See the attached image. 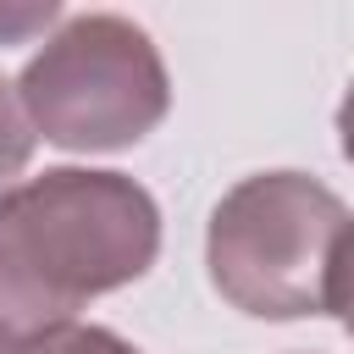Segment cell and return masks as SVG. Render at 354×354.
Instances as JSON below:
<instances>
[{"mask_svg":"<svg viewBox=\"0 0 354 354\" xmlns=\"http://www.w3.org/2000/svg\"><path fill=\"white\" fill-rule=\"evenodd\" d=\"M160 254V210L127 171L55 166L0 194V332L33 343L77 326L100 293L138 282Z\"/></svg>","mask_w":354,"mask_h":354,"instance_id":"cell-1","label":"cell"},{"mask_svg":"<svg viewBox=\"0 0 354 354\" xmlns=\"http://www.w3.org/2000/svg\"><path fill=\"white\" fill-rule=\"evenodd\" d=\"M337 149H343V160L354 166V83H348V94H343V105H337Z\"/></svg>","mask_w":354,"mask_h":354,"instance_id":"cell-8","label":"cell"},{"mask_svg":"<svg viewBox=\"0 0 354 354\" xmlns=\"http://www.w3.org/2000/svg\"><path fill=\"white\" fill-rule=\"evenodd\" d=\"M326 315H337L343 332L354 337V221L343 227V238L332 249V266H326Z\"/></svg>","mask_w":354,"mask_h":354,"instance_id":"cell-6","label":"cell"},{"mask_svg":"<svg viewBox=\"0 0 354 354\" xmlns=\"http://www.w3.org/2000/svg\"><path fill=\"white\" fill-rule=\"evenodd\" d=\"M22 354H144V348H133L122 332H111V326H61V332H44V337H33Z\"/></svg>","mask_w":354,"mask_h":354,"instance_id":"cell-5","label":"cell"},{"mask_svg":"<svg viewBox=\"0 0 354 354\" xmlns=\"http://www.w3.org/2000/svg\"><path fill=\"white\" fill-rule=\"evenodd\" d=\"M22 348H28L22 337H11V332H0V354H22Z\"/></svg>","mask_w":354,"mask_h":354,"instance_id":"cell-9","label":"cell"},{"mask_svg":"<svg viewBox=\"0 0 354 354\" xmlns=\"http://www.w3.org/2000/svg\"><path fill=\"white\" fill-rule=\"evenodd\" d=\"M33 122H28V111H22V94H17V83H6L0 77V194L6 188H17V177H22V166L33 160Z\"/></svg>","mask_w":354,"mask_h":354,"instance_id":"cell-4","label":"cell"},{"mask_svg":"<svg viewBox=\"0 0 354 354\" xmlns=\"http://www.w3.org/2000/svg\"><path fill=\"white\" fill-rule=\"evenodd\" d=\"M17 94L33 133L77 155L127 149L171 111V77L155 39L116 11L66 17L22 66Z\"/></svg>","mask_w":354,"mask_h":354,"instance_id":"cell-3","label":"cell"},{"mask_svg":"<svg viewBox=\"0 0 354 354\" xmlns=\"http://www.w3.org/2000/svg\"><path fill=\"white\" fill-rule=\"evenodd\" d=\"M348 205L304 171H254L227 188L205 227L210 288L254 321H299L326 310V266L348 227Z\"/></svg>","mask_w":354,"mask_h":354,"instance_id":"cell-2","label":"cell"},{"mask_svg":"<svg viewBox=\"0 0 354 354\" xmlns=\"http://www.w3.org/2000/svg\"><path fill=\"white\" fill-rule=\"evenodd\" d=\"M55 22V6H0V44H22Z\"/></svg>","mask_w":354,"mask_h":354,"instance_id":"cell-7","label":"cell"}]
</instances>
